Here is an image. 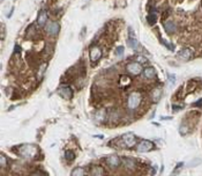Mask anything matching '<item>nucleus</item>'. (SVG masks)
<instances>
[{
  "label": "nucleus",
  "mask_w": 202,
  "mask_h": 176,
  "mask_svg": "<svg viewBox=\"0 0 202 176\" xmlns=\"http://www.w3.org/2000/svg\"><path fill=\"white\" fill-rule=\"evenodd\" d=\"M83 174H84V170L81 167H77V168L72 170V175L73 176H82Z\"/></svg>",
  "instance_id": "obj_20"
},
{
  "label": "nucleus",
  "mask_w": 202,
  "mask_h": 176,
  "mask_svg": "<svg viewBox=\"0 0 202 176\" xmlns=\"http://www.w3.org/2000/svg\"><path fill=\"white\" fill-rule=\"evenodd\" d=\"M178 56H179L180 59H182V60H188L193 56V51L191 50L189 48H185V49H182L180 51Z\"/></svg>",
  "instance_id": "obj_10"
},
{
  "label": "nucleus",
  "mask_w": 202,
  "mask_h": 176,
  "mask_svg": "<svg viewBox=\"0 0 202 176\" xmlns=\"http://www.w3.org/2000/svg\"><path fill=\"white\" fill-rule=\"evenodd\" d=\"M101 57H102V50H101L99 47L94 45V47L90 48V60H91V63H94V64L97 63L101 59Z\"/></svg>",
  "instance_id": "obj_6"
},
{
  "label": "nucleus",
  "mask_w": 202,
  "mask_h": 176,
  "mask_svg": "<svg viewBox=\"0 0 202 176\" xmlns=\"http://www.w3.org/2000/svg\"><path fill=\"white\" fill-rule=\"evenodd\" d=\"M91 174H92V175H104L105 172H104V169L101 168V167H94V168L91 169Z\"/></svg>",
  "instance_id": "obj_19"
},
{
  "label": "nucleus",
  "mask_w": 202,
  "mask_h": 176,
  "mask_svg": "<svg viewBox=\"0 0 202 176\" xmlns=\"http://www.w3.org/2000/svg\"><path fill=\"white\" fill-rule=\"evenodd\" d=\"M127 44H128V47H130L131 49H137V48H139V42H137V40L134 37V35H132V36L127 40Z\"/></svg>",
  "instance_id": "obj_15"
},
{
  "label": "nucleus",
  "mask_w": 202,
  "mask_h": 176,
  "mask_svg": "<svg viewBox=\"0 0 202 176\" xmlns=\"http://www.w3.org/2000/svg\"><path fill=\"white\" fill-rule=\"evenodd\" d=\"M37 153V147L35 145H31V144H25L20 146L19 148V154L22 155L24 158H34Z\"/></svg>",
  "instance_id": "obj_2"
},
{
  "label": "nucleus",
  "mask_w": 202,
  "mask_h": 176,
  "mask_svg": "<svg viewBox=\"0 0 202 176\" xmlns=\"http://www.w3.org/2000/svg\"><path fill=\"white\" fill-rule=\"evenodd\" d=\"M164 29H165V31L168 34H173L177 30V25H176L175 22H172V21H166L164 23Z\"/></svg>",
  "instance_id": "obj_13"
},
{
  "label": "nucleus",
  "mask_w": 202,
  "mask_h": 176,
  "mask_svg": "<svg viewBox=\"0 0 202 176\" xmlns=\"http://www.w3.org/2000/svg\"><path fill=\"white\" fill-rule=\"evenodd\" d=\"M59 94L66 99V100H70L73 98V89L69 87V86H63L60 89H59Z\"/></svg>",
  "instance_id": "obj_8"
},
{
  "label": "nucleus",
  "mask_w": 202,
  "mask_h": 176,
  "mask_svg": "<svg viewBox=\"0 0 202 176\" xmlns=\"http://www.w3.org/2000/svg\"><path fill=\"white\" fill-rule=\"evenodd\" d=\"M124 51H125L124 47H118V48L115 49V54H117V56H122V54H124Z\"/></svg>",
  "instance_id": "obj_23"
},
{
  "label": "nucleus",
  "mask_w": 202,
  "mask_h": 176,
  "mask_svg": "<svg viewBox=\"0 0 202 176\" xmlns=\"http://www.w3.org/2000/svg\"><path fill=\"white\" fill-rule=\"evenodd\" d=\"M182 166H184V163H182V162H180V163H178V165H177V169L172 172V175H176V174H178V173H179V170L181 169V167H182Z\"/></svg>",
  "instance_id": "obj_24"
},
{
  "label": "nucleus",
  "mask_w": 202,
  "mask_h": 176,
  "mask_svg": "<svg viewBox=\"0 0 202 176\" xmlns=\"http://www.w3.org/2000/svg\"><path fill=\"white\" fill-rule=\"evenodd\" d=\"M151 95H153V101H154L155 103H157L158 101H159V99H160V96H162V90H160L159 88H156V89L153 90Z\"/></svg>",
  "instance_id": "obj_17"
},
{
  "label": "nucleus",
  "mask_w": 202,
  "mask_h": 176,
  "mask_svg": "<svg viewBox=\"0 0 202 176\" xmlns=\"http://www.w3.org/2000/svg\"><path fill=\"white\" fill-rule=\"evenodd\" d=\"M154 148V143L150 140H141L139 144H136V151L144 153V152H149Z\"/></svg>",
  "instance_id": "obj_4"
},
{
  "label": "nucleus",
  "mask_w": 202,
  "mask_h": 176,
  "mask_svg": "<svg viewBox=\"0 0 202 176\" xmlns=\"http://www.w3.org/2000/svg\"><path fill=\"white\" fill-rule=\"evenodd\" d=\"M122 163L126 168H134L135 167V161L130 159V158H124L122 159Z\"/></svg>",
  "instance_id": "obj_16"
},
{
  "label": "nucleus",
  "mask_w": 202,
  "mask_h": 176,
  "mask_svg": "<svg viewBox=\"0 0 202 176\" xmlns=\"http://www.w3.org/2000/svg\"><path fill=\"white\" fill-rule=\"evenodd\" d=\"M121 144L124 147L126 148H132L136 146L137 144V138L135 137L132 132H128V133H125L121 136Z\"/></svg>",
  "instance_id": "obj_1"
},
{
  "label": "nucleus",
  "mask_w": 202,
  "mask_h": 176,
  "mask_svg": "<svg viewBox=\"0 0 202 176\" xmlns=\"http://www.w3.org/2000/svg\"><path fill=\"white\" fill-rule=\"evenodd\" d=\"M7 165V160H6V156L4 154H1V158H0V166L1 168H5Z\"/></svg>",
  "instance_id": "obj_22"
},
{
  "label": "nucleus",
  "mask_w": 202,
  "mask_h": 176,
  "mask_svg": "<svg viewBox=\"0 0 202 176\" xmlns=\"http://www.w3.org/2000/svg\"><path fill=\"white\" fill-rule=\"evenodd\" d=\"M142 73H143V76L146 78V79H154L155 76H156V70L154 69V67H147V69H144L143 71H142Z\"/></svg>",
  "instance_id": "obj_11"
},
{
  "label": "nucleus",
  "mask_w": 202,
  "mask_h": 176,
  "mask_svg": "<svg viewBox=\"0 0 202 176\" xmlns=\"http://www.w3.org/2000/svg\"><path fill=\"white\" fill-rule=\"evenodd\" d=\"M168 78H169V81H170L171 83H175V82H176V76H173V74H171V73L168 74Z\"/></svg>",
  "instance_id": "obj_25"
},
{
  "label": "nucleus",
  "mask_w": 202,
  "mask_h": 176,
  "mask_svg": "<svg viewBox=\"0 0 202 176\" xmlns=\"http://www.w3.org/2000/svg\"><path fill=\"white\" fill-rule=\"evenodd\" d=\"M106 163L112 168H117L120 165V158L117 155H110L106 158Z\"/></svg>",
  "instance_id": "obj_9"
},
{
  "label": "nucleus",
  "mask_w": 202,
  "mask_h": 176,
  "mask_svg": "<svg viewBox=\"0 0 202 176\" xmlns=\"http://www.w3.org/2000/svg\"><path fill=\"white\" fill-rule=\"evenodd\" d=\"M141 101H142L141 94L137 93V92H133V93L128 96V100H127V107H128V109H131V110L136 109V108L140 105Z\"/></svg>",
  "instance_id": "obj_3"
},
{
  "label": "nucleus",
  "mask_w": 202,
  "mask_h": 176,
  "mask_svg": "<svg viewBox=\"0 0 202 176\" xmlns=\"http://www.w3.org/2000/svg\"><path fill=\"white\" fill-rule=\"evenodd\" d=\"M147 21H148V23L150 25H154L156 23V21H157V15L155 13H150L148 15V18H147Z\"/></svg>",
  "instance_id": "obj_18"
},
{
  "label": "nucleus",
  "mask_w": 202,
  "mask_h": 176,
  "mask_svg": "<svg viewBox=\"0 0 202 176\" xmlns=\"http://www.w3.org/2000/svg\"><path fill=\"white\" fill-rule=\"evenodd\" d=\"M45 30H46V33H47L49 35L56 36V35H58V33H59V30H60V25H59L58 22H56V21H51V22H49V23L46 25Z\"/></svg>",
  "instance_id": "obj_5"
},
{
  "label": "nucleus",
  "mask_w": 202,
  "mask_h": 176,
  "mask_svg": "<svg viewBox=\"0 0 202 176\" xmlns=\"http://www.w3.org/2000/svg\"><path fill=\"white\" fill-rule=\"evenodd\" d=\"M1 1H4V0H1Z\"/></svg>",
  "instance_id": "obj_27"
},
{
  "label": "nucleus",
  "mask_w": 202,
  "mask_h": 176,
  "mask_svg": "<svg viewBox=\"0 0 202 176\" xmlns=\"http://www.w3.org/2000/svg\"><path fill=\"white\" fill-rule=\"evenodd\" d=\"M126 69H127L128 73H131V74H133V76H137V74H140V73L143 71L142 65H141L140 63H130V64L127 65Z\"/></svg>",
  "instance_id": "obj_7"
},
{
  "label": "nucleus",
  "mask_w": 202,
  "mask_h": 176,
  "mask_svg": "<svg viewBox=\"0 0 202 176\" xmlns=\"http://www.w3.org/2000/svg\"><path fill=\"white\" fill-rule=\"evenodd\" d=\"M47 21V13L45 9H42L39 13H38V16H37V23L39 25H45Z\"/></svg>",
  "instance_id": "obj_12"
},
{
  "label": "nucleus",
  "mask_w": 202,
  "mask_h": 176,
  "mask_svg": "<svg viewBox=\"0 0 202 176\" xmlns=\"http://www.w3.org/2000/svg\"><path fill=\"white\" fill-rule=\"evenodd\" d=\"M172 109H173V111H176V110H180L182 108L181 107H177V105H172Z\"/></svg>",
  "instance_id": "obj_26"
},
{
  "label": "nucleus",
  "mask_w": 202,
  "mask_h": 176,
  "mask_svg": "<svg viewBox=\"0 0 202 176\" xmlns=\"http://www.w3.org/2000/svg\"><path fill=\"white\" fill-rule=\"evenodd\" d=\"M65 158L67 159L68 161H70V160H74V158H75V154L73 153V151H66L65 152Z\"/></svg>",
  "instance_id": "obj_21"
},
{
  "label": "nucleus",
  "mask_w": 202,
  "mask_h": 176,
  "mask_svg": "<svg viewBox=\"0 0 202 176\" xmlns=\"http://www.w3.org/2000/svg\"><path fill=\"white\" fill-rule=\"evenodd\" d=\"M105 117H106V111L105 110H98L95 114V121H97V122L105 121Z\"/></svg>",
  "instance_id": "obj_14"
}]
</instances>
